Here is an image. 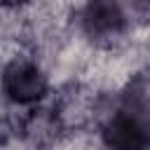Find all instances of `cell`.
Returning <instances> with one entry per match:
<instances>
[{"mask_svg": "<svg viewBox=\"0 0 150 150\" xmlns=\"http://www.w3.org/2000/svg\"><path fill=\"white\" fill-rule=\"evenodd\" d=\"M68 23L75 30V38L96 52L124 47L134 30L124 0H77L70 7Z\"/></svg>", "mask_w": 150, "mask_h": 150, "instance_id": "6da1fadb", "label": "cell"}, {"mask_svg": "<svg viewBox=\"0 0 150 150\" xmlns=\"http://www.w3.org/2000/svg\"><path fill=\"white\" fill-rule=\"evenodd\" d=\"M49 68L30 54H9L0 61V101L14 110H30L52 98Z\"/></svg>", "mask_w": 150, "mask_h": 150, "instance_id": "7a4b0ae2", "label": "cell"}, {"mask_svg": "<svg viewBox=\"0 0 150 150\" xmlns=\"http://www.w3.org/2000/svg\"><path fill=\"white\" fill-rule=\"evenodd\" d=\"M35 0H0V7L2 9H26L30 7Z\"/></svg>", "mask_w": 150, "mask_h": 150, "instance_id": "3957f363", "label": "cell"}]
</instances>
